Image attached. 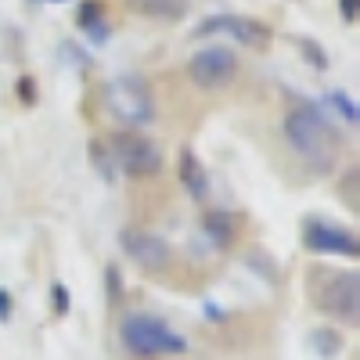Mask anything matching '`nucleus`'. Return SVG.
<instances>
[{
	"mask_svg": "<svg viewBox=\"0 0 360 360\" xmlns=\"http://www.w3.org/2000/svg\"><path fill=\"white\" fill-rule=\"evenodd\" d=\"M108 152L115 159V169L127 173V176H137V180H148L162 169V152L155 141H148L134 130H119L112 141H108Z\"/></svg>",
	"mask_w": 360,
	"mask_h": 360,
	"instance_id": "39448f33",
	"label": "nucleus"
},
{
	"mask_svg": "<svg viewBox=\"0 0 360 360\" xmlns=\"http://www.w3.org/2000/svg\"><path fill=\"white\" fill-rule=\"evenodd\" d=\"M310 303L328 317H339L342 324H360V274L342 266H314Z\"/></svg>",
	"mask_w": 360,
	"mask_h": 360,
	"instance_id": "f03ea898",
	"label": "nucleus"
},
{
	"mask_svg": "<svg viewBox=\"0 0 360 360\" xmlns=\"http://www.w3.org/2000/svg\"><path fill=\"white\" fill-rule=\"evenodd\" d=\"M51 299H54V314H58V317H65V314H69V288H65L62 281H54V285H51Z\"/></svg>",
	"mask_w": 360,
	"mask_h": 360,
	"instance_id": "aec40b11",
	"label": "nucleus"
},
{
	"mask_svg": "<svg viewBox=\"0 0 360 360\" xmlns=\"http://www.w3.org/2000/svg\"><path fill=\"white\" fill-rule=\"evenodd\" d=\"M76 22H79V29L94 40V44H105L112 33H108V22H105V15H101V0H86V4L79 8V15H76Z\"/></svg>",
	"mask_w": 360,
	"mask_h": 360,
	"instance_id": "ddd939ff",
	"label": "nucleus"
},
{
	"mask_svg": "<svg viewBox=\"0 0 360 360\" xmlns=\"http://www.w3.org/2000/svg\"><path fill=\"white\" fill-rule=\"evenodd\" d=\"M188 76H191L195 86H202V90H220V86H227V83L238 76V58H234L231 47H220V44L202 47V51L191 54Z\"/></svg>",
	"mask_w": 360,
	"mask_h": 360,
	"instance_id": "423d86ee",
	"label": "nucleus"
},
{
	"mask_svg": "<svg viewBox=\"0 0 360 360\" xmlns=\"http://www.w3.org/2000/svg\"><path fill=\"white\" fill-rule=\"evenodd\" d=\"M62 58H65V62H69L72 69H86V65H90V62H86V54H83L76 44H69V40L62 44Z\"/></svg>",
	"mask_w": 360,
	"mask_h": 360,
	"instance_id": "412c9836",
	"label": "nucleus"
},
{
	"mask_svg": "<svg viewBox=\"0 0 360 360\" xmlns=\"http://www.w3.org/2000/svg\"><path fill=\"white\" fill-rule=\"evenodd\" d=\"M176 169H180V184H184L188 198H195V202H205V198H209V173H205V166L198 162L195 148H180Z\"/></svg>",
	"mask_w": 360,
	"mask_h": 360,
	"instance_id": "9d476101",
	"label": "nucleus"
},
{
	"mask_svg": "<svg viewBox=\"0 0 360 360\" xmlns=\"http://www.w3.org/2000/svg\"><path fill=\"white\" fill-rule=\"evenodd\" d=\"M202 231H205V238H209L217 249H231L234 238H238V217L227 213V209H205Z\"/></svg>",
	"mask_w": 360,
	"mask_h": 360,
	"instance_id": "9b49d317",
	"label": "nucleus"
},
{
	"mask_svg": "<svg viewBox=\"0 0 360 360\" xmlns=\"http://www.w3.org/2000/svg\"><path fill=\"white\" fill-rule=\"evenodd\" d=\"M0 321H11V292L0 288Z\"/></svg>",
	"mask_w": 360,
	"mask_h": 360,
	"instance_id": "b1692460",
	"label": "nucleus"
},
{
	"mask_svg": "<svg viewBox=\"0 0 360 360\" xmlns=\"http://www.w3.org/2000/svg\"><path fill=\"white\" fill-rule=\"evenodd\" d=\"M285 137L292 144L295 155H303V162L314 173H332L335 169V155H339V134L332 130L328 115L321 105L307 101L295 105L285 115Z\"/></svg>",
	"mask_w": 360,
	"mask_h": 360,
	"instance_id": "f257e3e1",
	"label": "nucleus"
},
{
	"mask_svg": "<svg viewBox=\"0 0 360 360\" xmlns=\"http://www.w3.org/2000/svg\"><path fill=\"white\" fill-rule=\"evenodd\" d=\"M303 245L317 256H356L360 245L349 227L328 224V220H307L303 224Z\"/></svg>",
	"mask_w": 360,
	"mask_h": 360,
	"instance_id": "1a4fd4ad",
	"label": "nucleus"
},
{
	"mask_svg": "<svg viewBox=\"0 0 360 360\" xmlns=\"http://www.w3.org/2000/svg\"><path fill=\"white\" fill-rule=\"evenodd\" d=\"M339 11H342V22H353L356 18V0H339Z\"/></svg>",
	"mask_w": 360,
	"mask_h": 360,
	"instance_id": "393cba45",
	"label": "nucleus"
},
{
	"mask_svg": "<svg viewBox=\"0 0 360 360\" xmlns=\"http://www.w3.org/2000/svg\"><path fill=\"white\" fill-rule=\"evenodd\" d=\"M105 281H108V299L115 303V299L123 295V281H119V270L115 266H105Z\"/></svg>",
	"mask_w": 360,
	"mask_h": 360,
	"instance_id": "5701e85b",
	"label": "nucleus"
},
{
	"mask_svg": "<svg viewBox=\"0 0 360 360\" xmlns=\"http://www.w3.org/2000/svg\"><path fill=\"white\" fill-rule=\"evenodd\" d=\"M324 108H332V115H339V119H346V123H356L360 119V108H356V101L346 94V90H328L324 94Z\"/></svg>",
	"mask_w": 360,
	"mask_h": 360,
	"instance_id": "2eb2a0df",
	"label": "nucleus"
},
{
	"mask_svg": "<svg viewBox=\"0 0 360 360\" xmlns=\"http://www.w3.org/2000/svg\"><path fill=\"white\" fill-rule=\"evenodd\" d=\"M310 346H314V353H317L321 360H335V356L342 353L346 339H342L339 328H332V324H321V328H314V332H310Z\"/></svg>",
	"mask_w": 360,
	"mask_h": 360,
	"instance_id": "4468645a",
	"label": "nucleus"
},
{
	"mask_svg": "<svg viewBox=\"0 0 360 360\" xmlns=\"http://www.w3.org/2000/svg\"><path fill=\"white\" fill-rule=\"evenodd\" d=\"M119 342H123L127 353L141 360H166V356L188 353V339L152 314H127L119 321Z\"/></svg>",
	"mask_w": 360,
	"mask_h": 360,
	"instance_id": "7ed1b4c3",
	"label": "nucleus"
},
{
	"mask_svg": "<svg viewBox=\"0 0 360 360\" xmlns=\"http://www.w3.org/2000/svg\"><path fill=\"white\" fill-rule=\"evenodd\" d=\"M15 90H18V101H22V105H33V101H37V83H33V76H22V79L15 83Z\"/></svg>",
	"mask_w": 360,
	"mask_h": 360,
	"instance_id": "4be33fe9",
	"label": "nucleus"
},
{
	"mask_svg": "<svg viewBox=\"0 0 360 360\" xmlns=\"http://www.w3.org/2000/svg\"><path fill=\"white\" fill-rule=\"evenodd\" d=\"M130 8L141 11L144 18H159V22H176L188 15V0H130Z\"/></svg>",
	"mask_w": 360,
	"mask_h": 360,
	"instance_id": "f8f14e48",
	"label": "nucleus"
},
{
	"mask_svg": "<svg viewBox=\"0 0 360 360\" xmlns=\"http://www.w3.org/2000/svg\"><path fill=\"white\" fill-rule=\"evenodd\" d=\"M213 33H231L245 47H266V40H270V29L263 22L242 18V15H209L191 29V37H213Z\"/></svg>",
	"mask_w": 360,
	"mask_h": 360,
	"instance_id": "6e6552de",
	"label": "nucleus"
},
{
	"mask_svg": "<svg viewBox=\"0 0 360 360\" xmlns=\"http://www.w3.org/2000/svg\"><path fill=\"white\" fill-rule=\"evenodd\" d=\"M295 44H299V51L307 54V62H310L317 72H324V69H328V54H324V47H321L317 40H310V37H299Z\"/></svg>",
	"mask_w": 360,
	"mask_h": 360,
	"instance_id": "f3484780",
	"label": "nucleus"
},
{
	"mask_svg": "<svg viewBox=\"0 0 360 360\" xmlns=\"http://www.w3.org/2000/svg\"><path fill=\"white\" fill-rule=\"evenodd\" d=\"M47 4H65V0H47Z\"/></svg>",
	"mask_w": 360,
	"mask_h": 360,
	"instance_id": "a878e982",
	"label": "nucleus"
},
{
	"mask_svg": "<svg viewBox=\"0 0 360 360\" xmlns=\"http://www.w3.org/2000/svg\"><path fill=\"white\" fill-rule=\"evenodd\" d=\"M90 162H94V169L108 180V184H112V180H115V159H112V152H108V144H101V141H90Z\"/></svg>",
	"mask_w": 360,
	"mask_h": 360,
	"instance_id": "dca6fc26",
	"label": "nucleus"
},
{
	"mask_svg": "<svg viewBox=\"0 0 360 360\" xmlns=\"http://www.w3.org/2000/svg\"><path fill=\"white\" fill-rule=\"evenodd\" d=\"M105 105L119 123H127L130 130L148 127L155 119L152 86H148V79H141V76H115L105 86Z\"/></svg>",
	"mask_w": 360,
	"mask_h": 360,
	"instance_id": "20e7f679",
	"label": "nucleus"
},
{
	"mask_svg": "<svg viewBox=\"0 0 360 360\" xmlns=\"http://www.w3.org/2000/svg\"><path fill=\"white\" fill-rule=\"evenodd\" d=\"M119 249H123L141 270H148V274H155V270H166L169 266V242L152 231H141V227H127L119 231Z\"/></svg>",
	"mask_w": 360,
	"mask_h": 360,
	"instance_id": "0eeeda50",
	"label": "nucleus"
},
{
	"mask_svg": "<svg viewBox=\"0 0 360 360\" xmlns=\"http://www.w3.org/2000/svg\"><path fill=\"white\" fill-rule=\"evenodd\" d=\"M356 176H360V169H346V176H342V184H339V191H342V202L349 205V209H356Z\"/></svg>",
	"mask_w": 360,
	"mask_h": 360,
	"instance_id": "a211bd4d",
	"label": "nucleus"
},
{
	"mask_svg": "<svg viewBox=\"0 0 360 360\" xmlns=\"http://www.w3.org/2000/svg\"><path fill=\"white\" fill-rule=\"evenodd\" d=\"M266 259H270V256H263V252H249V256H245V263H249L252 270H259L266 281H278V266H270Z\"/></svg>",
	"mask_w": 360,
	"mask_h": 360,
	"instance_id": "6ab92c4d",
	"label": "nucleus"
}]
</instances>
